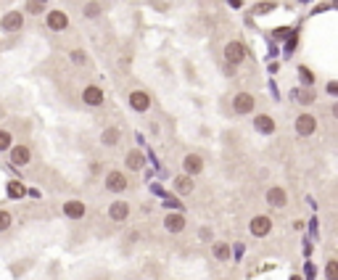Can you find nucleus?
Masks as SVG:
<instances>
[{
	"label": "nucleus",
	"instance_id": "f257e3e1",
	"mask_svg": "<svg viewBox=\"0 0 338 280\" xmlns=\"http://www.w3.org/2000/svg\"><path fill=\"white\" fill-rule=\"evenodd\" d=\"M246 56H249V51H246V45H243L240 40H230V42L225 45V61H227L230 66L243 64V61H246Z\"/></svg>",
	"mask_w": 338,
	"mask_h": 280
},
{
	"label": "nucleus",
	"instance_id": "f03ea898",
	"mask_svg": "<svg viewBox=\"0 0 338 280\" xmlns=\"http://www.w3.org/2000/svg\"><path fill=\"white\" fill-rule=\"evenodd\" d=\"M151 96H148V90H130V96H127V106H130L132 111L137 114H148L151 109Z\"/></svg>",
	"mask_w": 338,
	"mask_h": 280
},
{
	"label": "nucleus",
	"instance_id": "7ed1b4c3",
	"mask_svg": "<svg viewBox=\"0 0 338 280\" xmlns=\"http://www.w3.org/2000/svg\"><path fill=\"white\" fill-rule=\"evenodd\" d=\"M45 27L51 32H66L69 29V14L61 8H51L48 16H45Z\"/></svg>",
	"mask_w": 338,
	"mask_h": 280
},
{
	"label": "nucleus",
	"instance_id": "20e7f679",
	"mask_svg": "<svg viewBox=\"0 0 338 280\" xmlns=\"http://www.w3.org/2000/svg\"><path fill=\"white\" fill-rule=\"evenodd\" d=\"M82 103L90 109H98V106L106 103V92H103L101 85H85L82 87Z\"/></svg>",
	"mask_w": 338,
	"mask_h": 280
},
{
	"label": "nucleus",
	"instance_id": "39448f33",
	"mask_svg": "<svg viewBox=\"0 0 338 280\" xmlns=\"http://www.w3.org/2000/svg\"><path fill=\"white\" fill-rule=\"evenodd\" d=\"M103 185H106L109 193H124L127 191V174L122 169H111V172H106V177H103Z\"/></svg>",
	"mask_w": 338,
	"mask_h": 280
},
{
	"label": "nucleus",
	"instance_id": "423d86ee",
	"mask_svg": "<svg viewBox=\"0 0 338 280\" xmlns=\"http://www.w3.org/2000/svg\"><path fill=\"white\" fill-rule=\"evenodd\" d=\"M249 232L254 238H267L272 232V219L267 214H256L251 222H249Z\"/></svg>",
	"mask_w": 338,
	"mask_h": 280
},
{
	"label": "nucleus",
	"instance_id": "0eeeda50",
	"mask_svg": "<svg viewBox=\"0 0 338 280\" xmlns=\"http://www.w3.org/2000/svg\"><path fill=\"white\" fill-rule=\"evenodd\" d=\"M254 106H256V98L251 96V92H238V96L232 98V111H235L238 116L251 114V111H254Z\"/></svg>",
	"mask_w": 338,
	"mask_h": 280
},
{
	"label": "nucleus",
	"instance_id": "6e6552de",
	"mask_svg": "<svg viewBox=\"0 0 338 280\" xmlns=\"http://www.w3.org/2000/svg\"><path fill=\"white\" fill-rule=\"evenodd\" d=\"M130 214H132L130 201H114V204L109 206V219H111V222H127V219H130Z\"/></svg>",
	"mask_w": 338,
	"mask_h": 280
},
{
	"label": "nucleus",
	"instance_id": "1a4fd4ad",
	"mask_svg": "<svg viewBox=\"0 0 338 280\" xmlns=\"http://www.w3.org/2000/svg\"><path fill=\"white\" fill-rule=\"evenodd\" d=\"M24 27V14L21 11H8V14L0 19V29L3 32H19Z\"/></svg>",
	"mask_w": 338,
	"mask_h": 280
},
{
	"label": "nucleus",
	"instance_id": "9d476101",
	"mask_svg": "<svg viewBox=\"0 0 338 280\" xmlns=\"http://www.w3.org/2000/svg\"><path fill=\"white\" fill-rule=\"evenodd\" d=\"M314 130H317V119H314L312 114H299L296 116V135L309 137V135H314Z\"/></svg>",
	"mask_w": 338,
	"mask_h": 280
},
{
	"label": "nucleus",
	"instance_id": "9b49d317",
	"mask_svg": "<svg viewBox=\"0 0 338 280\" xmlns=\"http://www.w3.org/2000/svg\"><path fill=\"white\" fill-rule=\"evenodd\" d=\"M185 225H188V219H185V214H180V212H169L164 217V230L172 232V236H180L185 230Z\"/></svg>",
	"mask_w": 338,
	"mask_h": 280
},
{
	"label": "nucleus",
	"instance_id": "f8f14e48",
	"mask_svg": "<svg viewBox=\"0 0 338 280\" xmlns=\"http://www.w3.org/2000/svg\"><path fill=\"white\" fill-rule=\"evenodd\" d=\"M8 159L14 167H27L32 161V151H29V146H14L8 151Z\"/></svg>",
	"mask_w": 338,
	"mask_h": 280
},
{
	"label": "nucleus",
	"instance_id": "ddd939ff",
	"mask_svg": "<svg viewBox=\"0 0 338 280\" xmlns=\"http://www.w3.org/2000/svg\"><path fill=\"white\" fill-rule=\"evenodd\" d=\"M267 204L272 209H285L288 206V191L280 188V185H272V188L267 191Z\"/></svg>",
	"mask_w": 338,
	"mask_h": 280
},
{
	"label": "nucleus",
	"instance_id": "4468645a",
	"mask_svg": "<svg viewBox=\"0 0 338 280\" xmlns=\"http://www.w3.org/2000/svg\"><path fill=\"white\" fill-rule=\"evenodd\" d=\"M182 169H185V174L188 177H198V174L204 172V159H201V154H188L182 159Z\"/></svg>",
	"mask_w": 338,
	"mask_h": 280
},
{
	"label": "nucleus",
	"instance_id": "2eb2a0df",
	"mask_svg": "<svg viewBox=\"0 0 338 280\" xmlns=\"http://www.w3.org/2000/svg\"><path fill=\"white\" fill-rule=\"evenodd\" d=\"M124 167L130 172H140L146 167V154L140 148H130V151H127V156H124Z\"/></svg>",
	"mask_w": 338,
	"mask_h": 280
},
{
	"label": "nucleus",
	"instance_id": "dca6fc26",
	"mask_svg": "<svg viewBox=\"0 0 338 280\" xmlns=\"http://www.w3.org/2000/svg\"><path fill=\"white\" fill-rule=\"evenodd\" d=\"M61 212H64V217H66V219H85L87 206H85L82 201H64Z\"/></svg>",
	"mask_w": 338,
	"mask_h": 280
},
{
	"label": "nucleus",
	"instance_id": "f3484780",
	"mask_svg": "<svg viewBox=\"0 0 338 280\" xmlns=\"http://www.w3.org/2000/svg\"><path fill=\"white\" fill-rule=\"evenodd\" d=\"M172 188H174V193H177V196H190V193L196 191V180L188 177V174L182 172V174H177V177H174Z\"/></svg>",
	"mask_w": 338,
	"mask_h": 280
},
{
	"label": "nucleus",
	"instance_id": "a211bd4d",
	"mask_svg": "<svg viewBox=\"0 0 338 280\" xmlns=\"http://www.w3.org/2000/svg\"><path fill=\"white\" fill-rule=\"evenodd\" d=\"M254 130L259 132V135H272V132H275V119H272L270 114L254 116Z\"/></svg>",
	"mask_w": 338,
	"mask_h": 280
},
{
	"label": "nucleus",
	"instance_id": "6ab92c4d",
	"mask_svg": "<svg viewBox=\"0 0 338 280\" xmlns=\"http://www.w3.org/2000/svg\"><path fill=\"white\" fill-rule=\"evenodd\" d=\"M119 140H122V132H119V127H106V130L101 132V143L106 146V148H114V146H119Z\"/></svg>",
	"mask_w": 338,
	"mask_h": 280
},
{
	"label": "nucleus",
	"instance_id": "aec40b11",
	"mask_svg": "<svg viewBox=\"0 0 338 280\" xmlns=\"http://www.w3.org/2000/svg\"><path fill=\"white\" fill-rule=\"evenodd\" d=\"M82 16H85V19H90V21L101 19V16H103V6H101V3H95V0H90V3H85V6H82Z\"/></svg>",
	"mask_w": 338,
	"mask_h": 280
},
{
	"label": "nucleus",
	"instance_id": "412c9836",
	"mask_svg": "<svg viewBox=\"0 0 338 280\" xmlns=\"http://www.w3.org/2000/svg\"><path fill=\"white\" fill-rule=\"evenodd\" d=\"M24 11L29 16H48V3H45V0H29V3L24 6Z\"/></svg>",
	"mask_w": 338,
	"mask_h": 280
},
{
	"label": "nucleus",
	"instance_id": "4be33fe9",
	"mask_svg": "<svg viewBox=\"0 0 338 280\" xmlns=\"http://www.w3.org/2000/svg\"><path fill=\"white\" fill-rule=\"evenodd\" d=\"M27 191H29V188H24V182H19V180H11V182L6 185L8 198H24V196H27Z\"/></svg>",
	"mask_w": 338,
	"mask_h": 280
},
{
	"label": "nucleus",
	"instance_id": "5701e85b",
	"mask_svg": "<svg viewBox=\"0 0 338 280\" xmlns=\"http://www.w3.org/2000/svg\"><path fill=\"white\" fill-rule=\"evenodd\" d=\"M212 254H214V259H217V262H227L230 256H232V249L227 246V243L219 241V243H214V246H212Z\"/></svg>",
	"mask_w": 338,
	"mask_h": 280
},
{
	"label": "nucleus",
	"instance_id": "b1692460",
	"mask_svg": "<svg viewBox=\"0 0 338 280\" xmlns=\"http://www.w3.org/2000/svg\"><path fill=\"white\" fill-rule=\"evenodd\" d=\"M69 61H72L74 66H85L90 61V56L82 51V48H74V51H69Z\"/></svg>",
	"mask_w": 338,
	"mask_h": 280
},
{
	"label": "nucleus",
	"instance_id": "393cba45",
	"mask_svg": "<svg viewBox=\"0 0 338 280\" xmlns=\"http://www.w3.org/2000/svg\"><path fill=\"white\" fill-rule=\"evenodd\" d=\"M11 148H14V137H11L8 130L0 127V151H11Z\"/></svg>",
	"mask_w": 338,
	"mask_h": 280
},
{
	"label": "nucleus",
	"instance_id": "a878e982",
	"mask_svg": "<svg viewBox=\"0 0 338 280\" xmlns=\"http://www.w3.org/2000/svg\"><path fill=\"white\" fill-rule=\"evenodd\" d=\"M325 277L338 280V259H328V264H325Z\"/></svg>",
	"mask_w": 338,
	"mask_h": 280
},
{
	"label": "nucleus",
	"instance_id": "bb28decb",
	"mask_svg": "<svg viewBox=\"0 0 338 280\" xmlns=\"http://www.w3.org/2000/svg\"><path fill=\"white\" fill-rule=\"evenodd\" d=\"M11 225H14V217H11V212H6V209H0V232H6Z\"/></svg>",
	"mask_w": 338,
	"mask_h": 280
},
{
	"label": "nucleus",
	"instance_id": "cd10ccee",
	"mask_svg": "<svg viewBox=\"0 0 338 280\" xmlns=\"http://www.w3.org/2000/svg\"><path fill=\"white\" fill-rule=\"evenodd\" d=\"M296 98L304 103V106H307V103H314V90H312V87H304V90L296 92Z\"/></svg>",
	"mask_w": 338,
	"mask_h": 280
},
{
	"label": "nucleus",
	"instance_id": "c85d7f7f",
	"mask_svg": "<svg viewBox=\"0 0 338 280\" xmlns=\"http://www.w3.org/2000/svg\"><path fill=\"white\" fill-rule=\"evenodd\" d=\"M299 77H301V82H304L307 87H309V85H314V74L309 72L307 66H299Z\"/></svg>",
	"mask_w": 338,
	"mask_h": 280
},
{
	"label": "nucleus",
	"instance_id": "c756f323",
	"mask_svg": "<svg viewBox=\"0 0 338 280\" xmlns=\"http://www.w3.org/2000/svg\"><path fill=\"white\" fill-rule=\"evenodd\" d=\"M270 11H275V3H259V6H254V14H256V16L270 14Z\"/></svg>",
	"mask_w": 338,
	"mask_h": 280
},
{
	"label": "nucleus",
	"instance_id": "7c9ffc66",
	"mask_svg": "<svg viewBox=\"0 0 338 280\" xmlns=\"http://www.w3.org/2000/svg\"><path fill=\"white\" fill-rule=\"evenodd\" d=\"M212 236H214V232H212V227H201V230H198V238H201L204 243H209V241H212Z\"/></svg>",
	"mask_w": 338,
	"mask_h": 280
},
{
	"label": "nucleus",
	"instance_id": "2f4dec72",
	"mask_svg": "<svg viewBox=\"0 0 338 280\" xmlns=\"http://www.w3.org/2000/svg\"><path fill=\"white\" fill-rule=\"evenodd\" d=\"M304 280H314V264L312 262H307V267H304Z\"/></svg>",
	"mask_w": 338,
	"mask_h": 280
},
{
	"label": "nucleus",
	"instance_id": "473e14b6",
	"mask_svg": "<svg viewBox=\"0 0 338 280\" xmlns=\"http://www.w3.org/2000/svg\"><path fill=\"white\" fill-rule=\"evenodd\" d=\"M328 96H335V98H338V79L328 82Z\"/></svg>",
	"mask_w": 338,
	"mask_h": 280
},
{
	"label": "nucleus",
	"instance_id": "72a5a7b5",
	"mask_svg": "<svg viewBox=\"0 0 338 280\" xmlns=\"http://www.w3.org/2000/svg\"><path fill=\"white\" fill-rule=\"evenodd\" d=\"M90 172H92V174L101 172V164H98V161H92V164H90Z\"/></svg>",
	"mask_w": 338,
	"mask_h": 280
},
{
	"label": "nucleus",
	"instance_id": "f704fd0d",
	"mask_svg": "<svg viewBox=\"0 0 338 280\" xmlns=\"http://www.w3.org/2000/svg\"><path fill=\"white\" fill-rule=\"evenodd\" d=\"M333 116H335V119H338V101L333 103Z\"/></svg>",
	"mask_w": 338,
	"mask_h": 280
},
{
	"label": "nucleus",
	"instance_id": "c9c22d12",
	"mask_svg": "<svg viewBox=\"0 0 338 280\" xmlns=\"http://www.w3.org/2000/svg\"><path fill=\"white\" fill-rule=\"evenodd\" d=\"M291 280H304V275H291Z\"/></svg>",
	"mask_w": 338,
	"mask_h": 280
}]
</instances>
